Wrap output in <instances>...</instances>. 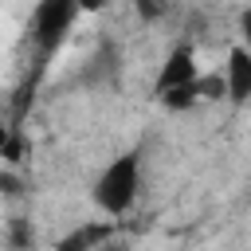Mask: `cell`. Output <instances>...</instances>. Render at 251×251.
<instances>
[{
    "instance_id": "cell-1",
    "label": "cell",
    "mask_w": 251,
    "mask_h": 251,
    "mask_svg": "<svg viewBox=\"0 0 251 251\" xmlns=\"http://www.w3.org/2000/svg\"><path fill=\"white\" fill-rule=\"evenodd\" d=\"M141 196V153L129 149V153H118L90 184V200L102 216L118 220V216H129L133 204Z\"/></svg>"
},
{
    "instance_id": "cell-2",
    "label": "cell",
    "mask_w": 251,
    "mask_h": 251,
    "mask_svg": "<svg viewBox=\"0 0 251 251\" xmlns=\"http://www.w3.org/2000/svg\"><path fill=\"white\" fill-rule=\"evenodd\" d=\"M75 20H78V4L75 0H39L35 12H31V24H27V35L35 43V51L43 59H51L67 43Z\"/></svg>"
},
{
    "instance_id": "cell-3",
    "label": "cell",
    "mask_w": 251,
    "mask_h": 251,
    "mask_svg": "<svg viewBox=\"0 0 251 251\" xmlns=\"http://www.w3.org/2000/svg\"><path fill=\"white\" fill-rule=\"evenodd\" d=\"M196 78H200V67H196V51H192V43H176V47L169 51V59H165V67H161L153 90L165 94V90H176V86L196 82Z\"/></svg>"
},
{
    "instance_id": "cell-4",
    "label": "cell",
    "mask_w": 251,
    "mask_h": 251,
    "mask_svg": "<svg viewBox=\"0 0 251 251\" xmlns=\"http://www.w3.org/2000/svg\"><path fill=\"white\" fill-rule=\"evenodd\" d=\"M224 94H227V98H231L235 106H243V102H247V94H251V51H247L243 43H235V47L227 51Z\"/></svg>"
},
{
    "instance_id": "cell-5",
    "label": "cell",
    "mask_w": 251,
    "mask_h": 251,
    "mask_svg": "<svg viewBox=\"0 0 251 251\" xmlns=\"http://www.w3.org/2000/svg\"><path fill=\"white\" fill-rule=\"evenodd\" d=\"M110 235H118V227H114L110 220H86V224L71 227V231L55 243V251H94V247H102Z\"/></svg>"
},
{
    "instance_id": "cell-6",
    "label": "cell",
    "mask_w": 251,
    "mask_h": 251,
    "mask_svg": "<svg viewBox=\"0 0 251 251\" xmlns=\"http://www.w3.org/2000/svg\"><path fill=\"white\" fill-rule=\"evenodd\" d=\"M31 243H35L31 220H24V216H12V220H8V247H12V251H31Z\"/></svg>"
},
{
    "instance_id": "cell-7",
    "label": "cell",
    "mask_w": 251,
    "mask_h": 251,
    "mask_svg": "<svg viewBox=\"0 0 251 251\" xmlns=\"http://www.w3.org/2000/svg\"><path fill=\"white\" fill-rule=\"evenodd\" d=\"M133 8H137V16H141L145 24H157V20L169 12V0H133Z\"/></svg>"
},
{
    "instance_id": "cell-8",
    "label": "cell",
    "mask_w": 251,
    "mask_h": 251,
    "mask_svg": "<svg viewBox=\"0 0 251 251\" xmlns=\"http://www.w3.org/2000/svg\"><path fill=\"white\" fill-rule=\"evenodd\" d=\"M0 157H8V161H20V137L0 122Z\"/></svg>"
},
{
    "instance_id": "cell-9",
    "label": "cell",
    "mask_w": 251,
    "mask_h": 251,
    "mask_svg": "<svg viewBox=\"0 0 251 251\" xmlns=\"http://www.w3.org/2000/svg\"><path fill=\"white\" fill-rule=\"evenodd\" d=\"M0 192H4V196H20V180H16L12 173H0Z\"/></svg>"
},
{
    "instance_id": "cell-10",
    "label": "cell",
    "mask_w": 251,
    "mask_h": 251,
    "mask_svg": "<svg viewBox=\"0 0 251 251\" xmlns=\"http://www.w3.org/2000/svg\"><path fill=\"white\" fill-rule=\"evenodd\" d=\"M94 251H129V243H122L118 235H110V239H106L102 247H94Z\"/></svg>"
},
{
    "instance_id": "cell-11",
    "label": "cell",
    "mask_w": 251,
    "mask_h": 251,
    "mask_svg": "<svg viewBox=\"0 0 251 251\" xmlns=\"http://www.w3.org/2000/svg\"><path fill=\"white\" fill-rule=\"evenodd\" d=\"M75 4H78V12H102L110 0H75Z\"/></svg>"
}]
</instances>
